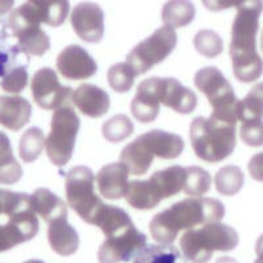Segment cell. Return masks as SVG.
Returning <instances> with one entry per match:
<instances>
[{
	"label": "cell",
	"instance_id": "cell-43",
	"mask_svg": "<svg viewBox=\"0 0 263 263\" xmlns=\"http://www.w3.org/2000/svg\"><path fill=\"white\" fill-rule=\"evenodd\" d=\"M215 263H238V262L232 257H220Z\"/></svg>",
	"mask_w": 263,
	"mask_h": 263
},
{
	"label": "cell",
	"instance_id": "cell-37",
	"mask_svg": "<svg viewBox=\"0 0 263 263\" xmlns=\"http://www.w3.org/2000/svg\"><path fill=\"white\" fill-rule=\"evenodd\" d=\"M29 203V195L0 189V215H6L8 217Z\"/></svg>",
	"mask_w": 263,
	"mask_h": 263
},
{
	"label": "cell",
	"instance_id": "cell-33",
	"mask_svg": "<svg viewBox=\"0 0 263 263\" xmlns=\"http://www.w3.org/2000/svg\"><path fill=\"white\" fill-rule=\"evenodd\" d=\"M211 182L212 178L208 171L197 166H190L185 167V183L183 191L191 196H201L210 191Z\"/></svg>",
	"mask_w": 263,
	"mask_h": 263
},
{
	"label": "cell",
	"instance_id": "cell-24",
	"mask_svg": "<svg viewBox=\"0 0 263 263\" xmlns=\"http://www.w3.org/2000/svg\"><path fill=\"white\" fill-rule=\"evenodd\" d=\"M120 159L129 168L130 174H133V175H144L152 166L154 157L150 154L144 142L137 137L133 142H130V144L124 147Z\"/></svg>",
	"mask_w": 263,
	"mask_h": 263
},
{
	"label": "cell",
	"instance_id": "cell-29",
	"mask_svg": "<svg viewBox=\"0 0 263 263\" xmlns=\"http://www.w3.org/2000/svg\"><path fill=\"white\" fill-rule=\"evenodd\" d=\"M195 17V7L190 2H168L162 9V21L166 27L183 28Z\"/></svg>",
	"mask_w": 263,
	"mask_h": 263
},
{
	"label": "cell",
	"instance_id": "cell-5",
	"mask_svg": "<svg viewBox=\"0 0 263 263\" xmlns=\"http://www.w3.org/2000/svg\"><path fill=\"white\" fill-rule=\"evenodd\" d=\"M79 126L81 120L70 105L54 111L51 117V130L45 142L46 154L51 163L61 167L71 159Z\"/></svg>",
	"mask_w": 263,
	"mask_h": 263
},
{
	"label": "cell",
	"instance_id": "cell-8",
	"mask_svg": "<svg viewBox=\"0 0 263 263\" xmlns=\"http://www.w3.org/2000/svg\"><path fill=\"white\" fill-rule=\"evenodd\" d=\"M177 41L175 29L166 25L161 27L152 36L133 48L126 57V63L135 71L136 77L145 74L153 66L158 65L170 55L177 46Z\"/></svg>",
	"mask_w": 263,
	"mask_h": 263
},
{
	"label": "cell",
	"instance_id": "cell-22",
	"mask_svg": "<svg viewBox=\"0 0 263 263\" xmlns=\"http://www.w3.org/2000/svg\"><path fill=\"white\" fill-rule=\"evenodd\" d=\"M33 211L50 224L58 218H67V205L48 189H37L30 195Z\"/></svg>",
	"mask_w": 263,
	"mask_h": 263
},
{
	"label": "cell",
	"instance_id": "cell-4",
	"mask_svg": "<svg viewBox=\"0 0 263 263\" xmlns=\"http://www.w3.org/2000/svg\"><path fill=\"white\" fill-rule=\"evenodd\" d=\"M179 245L185 259L192 263H206L215 251L233 250L238 245V233L229 225L212 222L187 230Z\"/></svg>",
	"mask_w": 263,
	"mask_h": 263
},
{
	"label": "cell",
	"instance_id": "cell-14",
	"mask_svg": "<svg viewBox=\"0 0 263 263\" xmlns=\"http://www.w3.org/2000/svg\"><path fill=\"white\" fill-rule=\"evenodd\" d=\"M57 69L66 79L81 81L95 75L98 65L82 46L70 45L58 54Z\"/></svg>",
	"mask_w": 263,
	"mask_h": 263
},
{
	"label": "cell",
	"instance_id": "cell-28",
	"mask_svg": "<svg viewBox=\"0 0 263 263\" xmlns=\"http://www.w3.org/2000/svg\"><path fill=\"white\" fill-rule=\"evenodd\" d=\"M237 117L242 123H257L263 119V82L255 84L250 92L238 102Z\"/></svg>",
	"mask_w": 263,
	"mask_h": 263
},
{
	"label": "cell",
	"instance_id": "cell-13",
	"mask_svg": "<svg viewBox=\"0 0 263 263\" xmlns=\"http://www.w3.org/2000/svg\"><path fill=\"white\" fill-rule=\"evenodd\" d=\"M71 25L83 41L96 44L104 34V12L93 3H81L72 9Z\"/></svg>",
	"mask_w": 263,
	"mask_h": 263
},
{
	"label": "cell",
	"instance_id": "cell-23",
	"mask_svg": "<svg viewBox=\"0 0 263 263\" xmlns=\"http://www.w3.org/2000/svg\"><path fill=\"white\" fill-rule=\"evenodd\" d=\"M125 199L129 205L136 210H153L163 200L152 177L146 180H133L129 183Z\"/></svg>",
	"mask_w": 263,
	"mask_h": 263
},
{
	"label": "cell",
	"instance_id": "cell-17",
	"mask_svg": "<svg viewBox=\"0 0 263 263\" xmlns=\"http://www.w3.org/2000/svg\"><path fill=\"white\" fill-rule=\"evenodd\" d=\"M129 168L123 162L107 164L100 168L96 175V183L100 195L109 199L117 200L126 195L129 187Z\"/></svg>",
	"mask_w": 263,
	"mask_h": 263
},
{
	"label": "cell",
	"instance_id": "cell-6",
	"mask_svg": "<svg viewBox=\"0 0 263 263\" xmlns=\"http://www.w3.org/2000/svg\"><path fill=\"white\" fill-rule=\"evenodd\" d=\"M67 203L82 220L92 225L96 215L104 203L95 194V177L86 166H75L66 175Z\"/></svg>",
	"mask_w": 263,
	"mask_h": 263
},
{
	"label": "cell",
	"instance_id": "cell-16",
	"mask_svg": "<svg viewBox=\"0 0 263 263\" xmlns=\"http://www.w3.org/2000/svg\"><path fill=\"white\" fill-rule=\"evenodd\" d=\"M158 93L159 103L178 114H191L196 108L197 98L194 91L182 86L177 79L159 78Z\"/></svg>",
	"mask_w": 263,
	"mask_h": 263
},
{
	"label": "cell",
	"instance_id": "cell-11",
	"mask_svg": "<svg viewBox=\"0 0 263 263\" xmlns=\"http://www.w3.org/2000/svg\"><path fill=\"white\" fill-rule=\"evenodd\" d=\"M39 227V218L30 203L8 216L6 224H0V253L36 237Z\"/></svg>",
	"mask_w": 263,
	"mask_h": 263
},
{
	"label": "cell",
	"instance_id": "cell-10",
	"mask_svg": "<svg viewBox=\"0 0 263 263\" xmlns=\"http://www.w3.org/2000/svg\"><path fill=\"white\" fill-rule=\"evenodd\" d=\"M30 90L37 105L48 111L69 105L74 95L71 87L62 86L55 71L49 67H42L33 75Z\"/></svg>",
	"mask_w": 263,
	"mask_h": 263
},
{
	"label": "cell",
	"instance_id": "cell-25",
	"mask_svg": "<svg viewBox=\"0 0 263 263\" xmlns=\"http://www.w3.org/2000/svg\"><path fill=\"white\" fill-rule=\"evenodd\" d=\"M32 12L37 23H45L50 27H60L63 24L70 11L69 2H29Z\"/></svg>",
	"mask_w": 263,
	"mask_h": 263
},
{
	"label": "cell",
	"instance_id": "cell-7",
	"mask_svg": "<svg viewBox=\"0 0 263 263\" xmlns=\"http://www.w3.org/2000/svg\"><path fill=\"white\" fill-rule=\"evenodd\" d=\"M195 86L206 96L211 107L213 108L212 115L233 121L238 120L237 107L239 100L234 93L232 84L220 70L212 66L199 70L195 75Z\"/></svg>",
	"mask_w": 263,
	"mask_h": 263
},
{
	"label": "cell",
	"instance_id": "cell-31",
	"mask_svg": "<svg viewBox=\"0 0 263 263\" xmlns=\"http://www.w3.org/2000/svg\"><path fill=\"white\" fill-rule=\"evenodd\" d=\"M45 136L44 132L40 128H29L20 138V145H18V154L21 159L27 163L36 161L42 153V149L45 147Z\"/></svg>",
	"mask_w": 263,
	"mask_h": 263
},
{
	"label": "cell",
	"instance_id": "cell-18",
	"mask_svg": "<svg viewBox=\"0 0 263 263\" xmlns=\"http://www.w3.org/2000/svg\"><path fill=\"white\" fill-rule=\"evenodd\" d=\"M72 103L79 111L88 117H102L109 109L111 100L109 96L100 87L90 83H84L74 91Z\"/></svg>",
	"mask_w": 263,
	"mask_h": 263
},
{
	"label": "cell",
	"instance_id": "cell-30",
	"mask_svg": "<svg viewBox=\"0 0 263 263\" xmlns=\"http://www.w3.org/2000/svg\"><path fill=\"white\" fill-rule=\"evenodd\" d=\"M135 263H187V259L173 245H150L136 257Z\"/></svg>",
	"mask_w": 263,
	"mask_h": 263
},
{
	"label": "cell",
	"instance_id": "cell-27",
	"mask_svg": "<svg viewBox=\"0 0 263 263\" xmlns=\"http://www.w3.org/2000/svg\"><path fill=\"white\" fill-rule=\"evenodd\" d=\"M153 180L158 185L162 199L175 196L184 190L185 168L180 166H171L162 171H157L152 175Z\"/></svg>",
	"mask_w": 263,
	"mask_h": 263
},
{
	"label": "cell",
	"instance_id": "cell-41",
	"mask_svg": "<svg viewBox=\"0 0 263 263\" xmlns=\"http://www.w3.org/2000/svg\"><path fill=\"white\" fill-rule=\"evenodd\" d=\"M6 62H7V55L3 53H0V77L6 75Z\"/></svg>",
	"mask_w": 263,
	"mask_h": 263
},
{
	"label": "cell",
	"instance_id": "cell-12",
	"mask_svg": "<svg viewBox=\"0 0 263 263\" xmlns=\"http://www.w3.org/2000/svg\"><path fill=\"white\" fill-rule=\"evenodd\" d=\"M9 27L13 34L17 37V46L20 51L32 54V55H44L50 48V40L48 34L40 28V25L33 24L28 20L17 8L13 11L8 18Z\"/></svg>",
	"mask_w": 263,
	"mask_h": 263
},
{
	"label": "cell",
	"instance_id": "cell-19",
	"mask_svg": "<svg viewBox=\"0 0 263 263\" xmlns=\"http://www.w3.org/2000/svg\"><path fill=\"white\" fill-rule=\"evenodd\" d=\"M138 138L144 142L153 157L162 159L178 158L184 149V142L179 136L159 129L144 133Z\"/></svg>",
	"mask_w": 263,
	"mask_h": 263
},
{
	"label": "cell",
	"instance_id": "cell-20",
	"mask_svg": "<svg viewBox=\"0 0 263 263\" xmlns=\"http://www.w3.org/2000/svg\"><path fill=\"white\" fill-rule=\"evenodd\" d=\"M32 105L21 96H0V125L17 132L29 123Z\"/></svg>",
	"mask_w": 263,
	"mask_h": 263
},
{
	"label": "cell",
	"instance_id": "cell-2",
	"mask_svg": "<svg viewBox=\"0 0 263 263\" xmlns=\"http://www.w3.org/2000/svg\"><path fill=\"white\" fill-rule=\"evenodd\" d=\"M224 215L225 206L217 199H184L153 217L149 225L150 234L161 245H171L180 230L194 229L196 225L220 222Z\"/></svg>",
	"mask_w": 263,
	"mask_h": 263
},
{
	"label": "cell",
	"instance_id": "cell-39",
	"mask_svg": "<svg viewBox=\"0 0 263 263\" xmlns=\"http://www.w3.org/2000/svg\"><path fill=\"white\" fill-rule=\"evenodd\" d=\"M239 136L249 146H263V121L242 123L239 128Z\"/></svg>",
	"mask_w": 263,
	"mask_h": 263
},
{
	"label": "cell",
	"instance_id": "cell-21",
	"mask_svg": "<svg viewBox=\"0 0 263 263\" xmlns=\"http://www.w3.org/2000/svg\"><path fill=\"white\" fill-rule=\"evenodd\" d=\"M48 239L50 248L63 257L72 255L79 248L78 233L67 222V218H58L49 224Z\"/></svg>",
	"mask_w": 263,
	"mask_h": 263
},
{
	"label": "cell",
	"instance_id": "cell-42",
	"mask_svg": "<svg viewBox=\"0 0 263 263\" xmlns=\"http://www.w3.org/2000/svg\"><path fill=\"white\" fill-rule=\"evenodd\" d=\"M255 253H257L258 257L263 255V234L258 238L257 243H255Z\"/></svg>",
	"mask_w": 263,
	"mask_h": 263
},
{
	"label": "cell",
	"instance_id": "cell-46",
	"mask_svg": "<svg viewBox=\"0 0 263 263\" xmlns=\"http://www.w3.org/2000/svg\"><path fill=\"white\" fill-rule=\"evenodd\" d=\"M260 48H262V51H263V32H262V37H260Z\"/></svg>",
	"mask_w": 263,
	"mask_h": 263
},
{
	"label": "cell",
	"instance_id": "cell-38",
	"mask_svg": "<svg viewBox=\"0 0 263 263\" xmlns=\"http://www.w3.org/2000/svg\"><path fill=\"white\" fill-rule=\"evenodd\" d=\"M28 83V72L25 67H16L4 75L2 88L7 92L18 93L24 90Z\"/></svg>",
	"mask_w": 263,
	"mask_h": 263
},
{
	"label": "cell",
	"instance_id": "cell-45",
	"mask_svg": "<svg viewBox=\"0 0 263 263\" xmlns=\"http://www.w3.org/2000/svg\"><path fill=\"white\" fill-rule=\"evenodd\" d=\"M254 263H263V255H259V257H258L257 259H255Z\"/></svg>",
	"mask_w": 263,
	"mask_h": 263
},
{
	"label": "cell",
	"instance_id": "cell-9",
	"mask_svg": "<svg viewBox=\"0 0 263 263\" xmlns=\"http://www.w3.org/2000/svg\"><path fill=\"white\" fill-rule=\"evenodd\" d=\"M146 246V236L138 232L135 224H132L107 236L99 249V263L128 262L137 257Z\"/></svg>",
	"mask_w": 263,
	"mask_h": 263
},
{
	"label": "cell",
	"instance_id": "cell-40",
	"mask_svg": "<svg viewBox=\"0 0 263 263\" xmlns=\"http://www.w3.org/2000/svg\"><path fill=\"white\" fill-rule=\"evenodd\" d=\"M248 168L253 179L263 182V152L251 157Z\"/></svg>",
	"mask_w": 263,
	"mask_h": 263
},
{
	"label": "cell",
	"instance_id": "cell-36",
	"mask_svg": "<svg viewBox=\"0 0 263 263\" xmlns=\"http://www.w3.org/2000/svg\"><path fill=\"white\" fill-rule=\"evenodd\" d=\"M196 50L206 58H215L222 51V40L217 33L211 29H203L197 32L194 39Z\"/></svg>",
	"mask_w": 263,
	"mask_h": 263
},
{
	"label": "cell",
	"instance_id": "cell-1",
	"mask_svg": "<svg viewBox=\"0 0 263 263\" xmlns=\"http://www.w3.org/2000/svg\"><path fill=\"white\" fill-rule=\"evenodd\" d=\"M237 16L232 27L230 58L233 74L239 82L250 83L263 72V61L257 53V33L262 2H236Z\"/></svg>",
	"mask_w": 263,
	"mask_h": 263
},
{
	"label": "cell",
	"instance_id": "cell-26",
	"mask_svg": "<svg viewBox=\"0 0 263 263\" xmlns=\"http://www.w3.org/2000/svg\"><path fill=\"white\" fill-rule=\"evenodd\" d=\"M21 177L23 168L13 157L8 136L0 132V184H15Z\"/></svg>",
	"mask_w": 263,
	"mask_h": 263
},
{
	"label": "cell",
	"instance_id": "cell-35",
	"mask_svg": "<svg viewBox=\"0 0 263 263\" xmlns=\"http://www.w3.org/2000/svg\"><path fill=\"white\" fill-rule=\"evenodd\" d=\"M136 74L126 62L116 63L108 70L107 79L112 90L116 92H126L133 87Z\"/></svg>",
	"mask_w": 263,
	"mask_h": 263
},
{
	"label": "cell",
	"instance_id": "cell-15",
	"mask_svg": "<svg viewBox=\"0 0 263 263\" xmlns=\"http://www.w3.org/2000/svg\"><path fill=\"white\" fill-rule=\"evenodd\" d=\"M157 77L145 79L137 87V93L132 100L130 111L141 123H152L159 114V93Z\"/></svg>",
	"mask_w": 263,
	"mask_h": 263
},
{
	"label": "cell",
	"instance_id": "cell-34",
	"mask_svg": "<svg viewBox=\"0 0 263 263\" xmlns=\"http://www.w3.org/2000/svg\"><path fill=\"white\" fill-rule=\"evenodd\" d=\"M133 123L125 115H116L103 124V136L109 142H120L133 133Z\"/></svg>",
	"mask_w": 263,
	"mask_h": 263
},
{
	"label": "cell",
	"instance_id": "cell-32",
	"mask_svg": "<svg viewBox=\"0 0 263 263\" xmlns=\"http://www.w3.org/2000/svg\"><path fill=\"white\" fill-rule=\"evenodd\" d=\"M243 173L237 166H225L217 171L215 177L216 190L225 196H233L243 185Z\"/></svg>",
	"mask_w": 263,
	"mask_h": 263
},
{
	"label": "cell",
	"instance_id": "cell-3",
	"mask_svg": "<svg viewBox=\"0 0 263 263\" xmlns=\"http://www.w3.org/2000/svg\"><path fill=\"white\" fill-rule=\"evenodd\" d=\"M237 121L211 115L196 117L190 126V140L195 154L211 163L221 162L236 147Z\"/></svg>",
	"mask_w": 263,
	"mask_h": 263
},
{
	"label": "cell",
	"instance_id": "cell-44",
	"mask_svg": "<svg viewBox=\"0 0 263 263\" xmlns=\"http://www.w3.org/2000/svg\"><path fill=\"white\" fill-rule=\"evenodd\" d=\"M24 263H45V262H42V260H39V259H29Z\"/></svg>",
	"mask_w": 263,
	"mask_h": 263
}]
</instances>
